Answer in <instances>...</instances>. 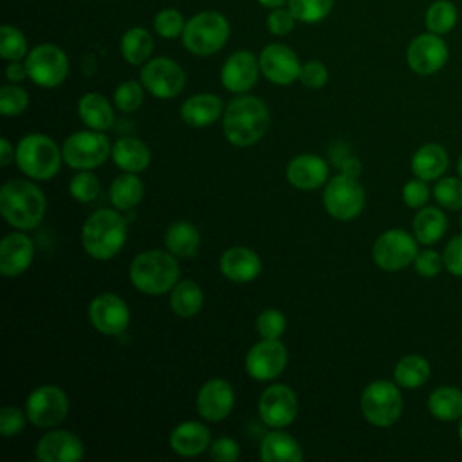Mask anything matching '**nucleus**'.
<instances>
[{"label":"nucleus","mask_w":462,"mask_h":462,"mask_svg":"<svg viewBox=\"0 0 462 462\" xmlns=\"http://www.w3.org/2000/svg\"><path fill=\"white\" fill-rule=\"evenodd\" d=\"M397 383L384 379L372 381L361 393V411L377 428H388L401 419L404 401Z\"/></svg>","instance_id":"0eeeda50"},{"label":"nucleus","mask_w":462,"mask_h":462,"mask_svg":"<svg viewBox=\"0 0 462 462\" xmlns=\"http://www.w3.org/2000/svg\"><path fill=\"white\" fill-rule=\"evenodd\" d=\"M260 5L267 7V9H274V7H282L285 5L289 0H256Z\"/></svg>","instance_id":"bf43d9fd"},{"label":"nucleus","mask_w":462,"mask_h":462,"mask_svg":"<svg viewBox=\"0 0 462 462\" xmlns=\"http://www.w3.org/2000/svg\"><path fill=\"white\" fill-rule=\"evenodd\" d=\"M27 420V413L18 410L16 406H4L0 410V433L2 437L18 435Z\"/></svg>","instance_id":"603ef678"},{"label":"nucleus","mask_w":462,"mask_h":462,"mask_svg":"<svg viewBox=\"0 0 462 462\" xmlns=\"http://www.w3.org/2000/svg\"><path fill=\"white\" fill-rule=\"evenodd\" d=\"M457 173L458 177H462V155L458 157V162H457Z\"/></svg>","instance_id":"052dcab7"},{"label":"nucleus","mask_w":462,"mask_h":462,"mask_svg":"<svg viewBox=\"0 0 462 462\" xmlns=\"http://www.w3.org/2000/svg\"><path fill=\"white\" fill-rule=\"evenodd\" d=\"M170 251L150 249L139 253L130 263V282L134 287L148 296H161L170 292L179 280L180 269Z\"/></svg>","instance_id":"20e7f679"},{"label":"nucleus","mask_w":462,"mask_h":462,"mask_svg":"<svg viewBox=\"0 0 462 462\" xmlns=\"http://www.w3.org/2000/svg\"><path fill=\"white\" fill-rule=\"evenodd\" d=\"M143 195H144L143 180L135 173H128V171L116 177L108 189L112 206L116 209H123V211L135 208L141 202Z\"/></svg>","instance_id":"f704fd0d"},{"label":"nucleus","mask_w":462,"mask_h":462,"mask_svg":"<svg viewBox=\"0 0 462 462\" xmlns=\"http://www.w3.org/2000/svg\"><path fill=\"white\" fill-rule=\"evenodd\" d=\"M29 106V94L16 83L4 85L0 88V112L7 117L20 116Z\"/></svg>","instance_id":"a18cd8bd"},{"label":"nucleus","mask_w":462,"mask_h":462,"mask_svg":"<svg viewBox=\"0 0 462 462\" xmlns=\"http://www.w3.org/2000/svg\"><path fill=\"white\" fill-rule=\"evenodd\" d=\"M458 439H460V442H462V419L458 420Z\"/></svg>","instance_id":"680f3d73"},{"label":"nucleus","mask_w":462,"mask_h":462,"mask_svg":"<svg viewBox=\"0 0 462 462\" xmlns=\"http://www.w3.org/2000/svg\"><path fill=\"white\" fill-rule=\"evenodd\" d=\"M78 114H79V119L90 130L103 132L114 125V108L110 101L97 92H88L79 97Z\"/></svg>","instance_id":"2f4dec72"},{"label":"nucleus","mask_w":462,"mask_h":462,"mask_svg":"<svg viewBox=\"0 0 462 462\" xmlns=\"http://www.w3.org/2000/svg\"><path fill=\"white\" fill-rule=\"evenodd\" d=\"M419 253V240L404 229H388L372 245V258L384 271H401L413 263Z\"/></svg>","instance_id":"9d476101"},{"label":"nucleus","mask_w":462,"mask_h":462,"mask_svg":"<svg viewBox=\"0 0 462 462\" xmlns=\"http://www.w3.org/2000/svg\"><path fill=\"white\" fill-rule=\"evenodd\" d=\"M63 161L76 170L101 166L112 155L110 139L99 130H83L69 135L61 146Z\"/></svg>","instance_id":"6e6552de"},{"label":"nucleus","mask_w":462,"mask_h":462,"mask_svg":"<svg viewBox=\"0 0 462 462\" xmlns=\"http://www.w3.org/2000/svg\"><path fill=\"white\" fill-rule=\"evenodd\" d=\"M29 79L43 88L61 85L69 74V58L54 43L34 45L25 56Z\"/></svg>","instance_id":"9b49d317"},{"label":"nucleus","mask_w":462,"mask_h":462,"mask_svg":"<svg viewBox=\"0 0 462 462\" xmlns=\"http://www.w3.org/2000/svg\"><path fill=\"white\" fill-rule=\"evenodd\" d=\"M16 157L14 146L9 143V139H0V164L7 166Z\"/></svg>","instance_id":"13d9d810"},{"label":"nucleus","mask_w":462,"mask_h":462,"mask_svg":"<svg viewBox=\"0 0 462 462\" xmlns=\"http://www.w3.org/2000/svg\"><path fill=\"white\" fill-rule=\"evenodd\" d=\"M260 458L263 462H298L303 458V451L294 437L274 428L262 439Z\"/></svg>","instance_id":"c85d7f7f"},{"label":"nucleus","mask_w":462,"mask_h":462,"mask_svg":"<svg viewBox=\"0 0 462 462\" xmlns=\"http://www.w3.org/2000/svg\"><path fill=\"white\" fill-rule=\"evenodd\" d=\"M238 455H240V448L229 437H218L209 444V457L217 462H235Z\"/></svg>","instance_id":"5fc2aeb1"},{"label":"nucleus","mask_w":462,"mask_h":462,"mask_svg":"<svg viewBox=\"0 0 462 462\" xmlns=\"http://www.w3.org/2000/svg\"><path fill=\"white\" fill-rule=\"evenodd\" d=\"M153 51V38L144 27H130L121 36V54L130 65H144Z\"/></svg>","instance_id":"e433bc0d"},{"label":"nucleus","mask_w":462,"mask_h":462,"mask_svg":"<svg viewBox=\"0 0 462 462\" xmlns=\"http://www.w3.org/2000/svg\"><path fill=\"white\" fill-rule=\"evenodd\" d=\"M186 27V20L180 14V11L173 9V7H166L161 9L155 16H153V29L155 32L164 38V40H171L177 36H182V31Z\"/></svg>","instance_id":"37998d69"},{"label":"nucleus","mask_w":462,"mask_h":462,"mask_svg":"<svg viewBox=\"0 0 462 462\" xmlns=\"http://www.w3.org/2000/svg\"><path fill=\"white\" fill-rule=\"evenodd\" d=\"M34 455L40 462H78L85 455L81 439L65 430H52L40 437Z\"/></svg>","instance_id":"412c9836"},{"label":"nucleus","mask_w":462,"mask_h":462,"mask_svg":"<svg viewBox=\"0 0 462 462\" xmlns=\"http://www.w3.org/2000/svg\"><path fill=\"white\" fill-rule=\"evenodd\" d=\"M211 435L209 430L197 420H188L179 424L170 433V448L180 457H195L209 449Z\"/></svg>","instance_id":"393cba45"},{"label":"nucleus","mask_w":462,"mask_h":462,"mask_svg":"<svg viewBox=\"0 0 462 462\" xmlns=\"http://www.w3.org/2000/svg\"><path fill=\"white\" fill-rule=\"evenodd\" d=\"M433 199L444 209H462V177L442 175L433 186Z\"/></svg>","instance_id":"ea45409f"},{"label":"nucleus","mask_w":462,"mask_h":462,"mask_svg":"<svg viewBox=\"0 0 462 462\" xmlns=\"http://www.w3.org/2000/svg\"><path fill=\"white\" fill-rule=\"evenodd\" d=\"M235 404V392L229 381L226 379H209L206 381L197 393V411L202 419L209 422L224 420Z\"/></svg>","instance_id":"6ab92c4d"},{"label":"nucleus","mask_w":462,"mask_h":462,"mask_svg":"<svg viewBox=\"0 0 462 462\" xmlns=\"http://www.w3.org/2000/svg\"><path fill=\"white\" fill-rule=\"evenodd\" d=\"M69 191L78 202H92L101 193V184L94 173L88 170H79L69 182Z\"/></svg>","instance_id":"79ce46f5"},{"label":"nucleus","mask_w":462,"mask_h":462,"mask_svg":"<svg viewBox=\"0 0 462 462\" xmlns=\"http://www.w3.org/2000/svg\"><path fill=\"white\" fill-rule=\"evenodd\" d=\"M47 200L43 191L25 179L7 180L0 189V211L5 222L16 229L36 227L45 215Z\"/></svg>","instance_id":"f03ea898"},{"label":"nucleus","mask_w":462,"mask_h":462,"mask_svg":"<svg viewBox=\"0 0 462 462\" xmlns=\"http://www.w3.org/2000/svg\"><path fill=\"white\" fill-rule=\"evenodd\" d=\"M260 70L274 85H289L300 78L298 54L285 43H269L260 52Z\"/></svg>","instance_id":"a211bd4d"},{"label":"nucleus","mask_w":462,"mask_h":462,"mask_svg":"<svg viewBox=\"0 0 462 462\" xmlns=\"http://www.w3.org/2000/svg\"><path fill=\"white\" fill-rule=\"evenodd\" d=\"M428 411L440 422L462 419V390L451 384L437 386L428 397Z\"/></svg>","instance_id":"7c9ffc66"},{"label":"nucleus","mask_w":462,"mask_h":462,"mask_svg":"<svg viewBox=\"0 0 462 462\" xmlns=\"http://www.w3.org/2000/svg\"><path fill=\"white\" fill-rule=\"evenodd\" d=\"M63 153L58 144L43 134H29L16 144V164L18 168L34 180L52 179L61 164Z\"/></svg>","instance_id":"423d86ee"},{"label":"nucleus","mask_w":462,"mask_h":462,"mask_svg":"<svg viewBox=\"0 0 462 462\" xmlns=\"http://www.w3.org/2000/svg\"><path fill=\"white\" fill-rule=\"evenodd\" d=\"M164 244L166 249L180 258H188L193 256L199 251L200 245V233L199 229L186 220H179L173 222L164 235Z\"/></svg>","instance_id":"473e14b6"},{"label":"nucleus","mask_w":462,"mask_h":462,"mask_svg":"<svg viewBox=\"0 0 462 462\" xmlns=\"http://www.w3.org/2000/svg\"><path fill=\"white\" fill-rule=\"evenodd\" d=\"M460 227H462V215H460Z\"/></svg>","instance_id":"e2e57ef3"},{"label":"nucleus","mask_w":462,"mask_h":462,"mask_svg":"<svg viewBox=\"0 0 462 462\" xmlns=\"http://www.w3.org/2000/svg\"><path fill=\"white\" fill-rule=\"evenodd\" d=\"M25 413L31 424L38 428H52L65 420L69 413V399L60 386L43 384L29 393Z\"/></svg>","instance_id":"ddd939ff"},{"label":"nucleus","mask_w":462,"mask_h":462,"mask_svg":"<svg viewBox=\"0 0 462 462\" xmlns=\"http://www.w3.org/2000/svg\"><path fill=\"white\" fill-rule=\"evenodd\" d=\"M34 256V244L25 233H9L0 244V271L7 278L20 276L29 269Z\"/></svg>","instance_id":"4be33fe9"},{"label":"nucleus","mask_w":462,"mask_h":462,"mask_svg":"<svg viewBox=\"0 0 462 462\" xmlns=\"http://www.w3.org/2000/svg\"><path fill=\"white\" fill-rule=\"evenodd\" d=\"M449 51L440 34L422 32L415 36L406 49V63L419 76L439 72L448 61Z\"/></svg>","instance_id":"4468645a"},{"label":"nucleus","mask_w":462,"mask_h":462,"mask_svg":"<svg viewBox=\"0 0 462 462\" xmlns=\"http://www.w3.org/2000/svg\"><path fill=\"white\" fill-rule=\"evenodd\" d=\"M337 164H339L341 173H345V175L357 177V175L361 173V162H359L356 157H352V155H346V157L341 159Z\"/></svg>","instance_id":"4d7b16f0"},{"label":"nucleus","mask_w":462,"mask_h":462,"mask_svg":"<svg viewBox=\"0 0 462 462\" xmlns=\"http://www.w3.org/2000/svg\"><path fill=\"white\" fill-rule=\"evenodd\" d=\"M260 419L269 428L289 426L298 413L296 393L287 384H273L263 390L258 401Z\"/></svg>","instance_id":"f3484780"},{"label":"nucleus","mask_w":462,"mask_h":462,"mask_svg":"<svg viewBox=\"0 0 462 462\" xmlns=\"http://www.w3.org/2000/svg\"><path fill=\"white\" fill-rule=\"evenodd\" d=\"M442 260H444V269L457 276L462 278V233L453 236L448 245L442 251Z\"/></svg>","instance_id":"864d4df0"},{"label":"nucleus","mask_w":462,"mask_h":462,"mask_svg":"<svg viewBox=\"0 0 462 462\" xmlns=\"http://www.w3.org/2000/svg\"><path fill=\"white\" fill-rule=\"evenodd\" d=\"M285 327H287V319L283 312L276 309H265L256 318V332L263 339H280L282 334L285 332Z\"/></svg>","instance_id":"49530a36"},{"label":"nucleus","mask_w":462,"mask_h":462,"mask_svg":"<svg viewBox=\"0 0 462 462\" xmlns=\"http://www.w3.org/2000/svg\"><path fill=\"white\" fill-rule=\"evenodd\" d=\"M260 72V61L253 52L236 51L224 61L220 70V81L226 90L244 94L254 87Z\"/></svg>","instance_id":"aec40b11"},{"label":"nucleus","mask_w":462,"mask_h":462,"mask_svg":"<svg viewBox=\"0 0 462 462\" xmlns=\"http://www.w3.org/2000/svg\"><path fill=\"white\" fill-rule=\"evenodd\" d=\"M204 303V292L200 285L193 280L179 282L170 294V307L179 318L195 316Z\"/></svg>","instance_id":"c9c22d12"},{"label":"nucleus","mask_w":462,"mask_h":462,"mask_svg":"<svg viewBox=\"0 0 462 462\" xmlns=\"http://www.w3.org/2000/svg\"><path fill=\"white\" fill-rule=\"evenodd\" d=\"M457 20H458V11L451 0L431 2L430 7L426 9V16H424L426 29L430 32H435L440 36L449 32L457 25Z\"/></svg>","instance_id":"4c0bfd02"},{"label":"nucleus","mask_w":462,"mask_h":462,"mask_svg":"<svg viewBox=\"0 0 462 462\" xmlns=\"http://www.w3.org/2000/svg\"><path fill=\"white\" fill-rule=\"evenodd\" d=\"M139 81L153 97L171 99L182 92L186 85V74L177 61L166 56H159L148 60L143 65Z\"/></svg>","instance_id":"f8f14e48"},{"label":"nucleus","mask_w":462,"mask_h":462,"mask_svg":"<svg viewBox=\"0 0 462 462\" xmlns=\"http://www.w3.org/2000/svg\"><path fill=\"white\" fill-rule=\"evenodd\" d=\"M227 18L218 11H202L193 14L182 31V45L195 56H209L220 51L229 38Z\"/></svg>","instance_id":"39448f33"},{"label":"nucleus","mask_w":462,"mask_h":462,"mask_svg":"<svg viewBox=\"0 0 462 462\" xmlns=\"http://www.w3.org/2000/svg\"><path fill=\"white\" fill-rule=\"evenodd\" d=\"M222 99L215 94L202 92L188 97L180 106V119L189 126H208L222 116Z\"/></svg>","instance_id":"bb28decb"},{"label":"nucleus","mask_w":462,"mask_h":462,"mask_svg":"<svg viewBox=\"0 0 462 462\" xmlns=\"http://www.w3.org/2000/svg\"><path fill=\"white\" fill-rule=\"evenodd\" d=\"M220 271L227 280L235 283H247L260 274L262 260L253 249L235 245L224 251L220 256Z\"/></svg>","instance_id":"b1692460"},{"label":"nucleus","mask_w":462,"mask_h":462,"mask_svg":"<svg viewBox=\"0 0 462 462\" xmlns=\"http://www.w3.org/2000/svg\"><path fill=\"white\" fill-rule=\"evenodd\" d=\"M5 78H7L9 83H20V81H23L25 78H29L25 61H23V63H20V61H9V65H7V69H5Z\"/></svg>","instance_id":"6e6d98bb"},{"label":"nucleus","mask_w":462,"mask_h":462,"mask_svg":"<svg viewBox=\"0 0 462 462\" xmlns=\"http://www.w3.org/2000/svg\"><path fill=\"white\" fill-rule=\"evenodd\" d=\"M29 54L25 34L9 23L0 27V56L7 61H20Z\"/></svg>","instance_id":"58836bf2"},{"label":"nucleus","mask_w":462,"mask_h":462,"mask_svg":"<svg viewBox=\"0 0 462 462\" xmlns=\"http://www.w3.org/2000/svg\"><path fill=\"white\" fill-rule=\"evenodd\" d=\"M287 348L280 339H263L254 343L245 356V370L254 381H271L278 377L287 365Z\"/></svg>","instance_id":"2eb2a0df"},{"label":"nucleus","mask_w":462,"mask_h":462,"mask_svg":"<svg viewBox=\"0 0 462 462\" xmlns=\"http://www.w3.org/2000/svg\"><path fill=\"white\" fill-rule=\"evenodd\" d=\"M88 318L94 328L105 336H117L126 330L130 323V310L123 298L103 292L88 305Z\"/></svg>","instance_id":"dca6fc26"},{"label":"nucleus","mask_w":462,"mask_h":462,"mask_svg":"<svg viewBox=\"0 0 462 462\" xmlns=\"http://www.w3.org/2000/svg\"><path fill=\"white\" fill-rule=\"evenodd\" d=\"M431 368L426 357L419 354H408L401 357L393 368V381L406 390L419 388L430 379Z\"/></svg>","instance_id":"72a5a7b5"},{"label":"nucleus","mask_w":462,"mask_h":462,"mask_svg":"<svg viewBox=\"0 0 462 462\" xmlns=\"http://www.w3.org/2000/svg\"><path fill=\"white\" fill-rule=\"evenodd\" d=\"M430 199V188H428V182L415 177L411 180H408L402 188V200L408 208L411 209H420L426 206Z\"/></svg>","instance_id":"8fccbe9b"},{"label":"nucleus","mask_w":462,"mask_h":462,"mask_svg":"<svg viewBox=\"0 0 462 462\" xmlns=\"http://www.w3.org/2000/svg\"><path fill=\"white\" fill-rule=\"evenodd\" d=\"M413 267L422 278H435L444 269V260L440 253L426 247L417 253L413 260Z\"/></svg>","instance_id":"de8ad7c7"},{"label":"nucleus","mask_w":462,"mask_h":462,"mask_svg":"<svg viewBox=\"0 0 462 462\" xmlns=\"http://www.w3.org/2000/svg\"><path fill=\"white\" fill-rule=\"evenodd\" d=\"M323 206L336 220H354L365 208V189L357 177L334 175L325 186Z\"/></svg>","instance_id":"1a4fd4ad"},{"label":"nucleus","mask_w":462,"mask_h":462,"mask_svg":"<svg viewBox=\"0 0 462 462\" xmlns=\"http://www.w3.org/2000/svg\"><path fill=\"white\" fill-rule=\"evenodd\" d=\"M144 90L146 88L143 87L141 81H135V79L123 81L114 90V103L123 112H134V110H137L143 105Z\"/></svg>","instance_id":"c03bdc74"},{"label":"nucleus","mask_w":462,"mask_h":462,"mask_svg":"<svg viewBox=\"0 0 462 462\" xmlns=\"http://www.w3.org/2000/svg\"><path fill=\"white\" fill-rule=\"evenodd\" d=\"M411 229L419 244L433 245L448 231V218L439 206H424L417 211L411 222Z\"/></svg>","instance_id":"c756f323"},{"label":"nucleus","mask_w":462,"mask_h":462,"mask_svg":"<svg viewBox=\"0 0 462 462\" xmlns=\"http://www.w3.org/2000/svg\"><path fill=\"white\" fill-rule=\"evenodd\" d=\"M269 126L267 105L254 96L235 97L222 114L226 139L235 146H253Z\"/></svg>","instance_id":"f257e3e1"},{"label":"nucleus","mask_w":462,"mask_h":462,"mask_svg":"<svg viewBox=\"0 0 462 462\" xmlns=\"http://www.w3.org/2000/svg\"><path fill=\"white\" fill-rule=\"evenodd\" d=\"M150 148L137 137H121L112 144V161L128 173L144 171L150 164Z\"/></svg>","instance_id":"cd10ccee"},{"label":"nucleus","mask_w":462,"mask_h":462,"mask_svg":"<svg viewBox=\"0 0 462 462\" xmlns=\"http://www.w3.org/2000/svg\"><path fill=\"white\" fill-rule=\"evenodd\" d=\"M285 175L294 188L303 191H312L327 182L328 164L318 155L301 153L289 161Z\"/></svg>","instance_id":"5701e85b"},{"label":"nucleus","mask_w":462,"mask_h":462,"mask_svg":"<svg viewBox=\"0 0 462 462\" xmlns=\"http://www.w3.org/2000/svg\"><path fill=\"white\" fill-rule=\"evenodd\" d=\"M298 20L294 18V14L291 13L289 7H274L269 11L267 14V20H265V25H267V31L274 36H285L289 34L292 29H294V23Z\"/></svg>","instance_id":"09e8293b"},{"label":"nucleus","mask_w":462,"mask_h":462,"mask_svg":"<svg viewBox=\"0 0 462 462\" xmlns=\"http://www.w3.org/2000/svg\"><path fill=\"white\" fill-rule=\"evenodd\" d=\"M287 7L298 22L318 23L330 14L334 0H289Z\"/></svg>","instance_id":"a19ab883"},{"label":"nucleus","mask_w":462,"mask_h":462,"mask_svg":"<svg viewBox=\"0 0 462 462\" xmlns=\"http://www.w3.org/2000/svg\"><path fill=\"white\" fill-rule=\"evenodd\" d=\"M298 79L307 88H321L328 81V70H327V67L321 61L310 60V61L301 65Z\"/></svg>","instance_id":"3c124183"},{"label":"nucleus","mask_w":462,"mask_h":462,"mask_svg":"<svg viewBox=\"0 0 462 462\" xmlns=\"http://www.w3.org/2000/svg\"><path fill=\"white\" fill-rule=\"evenodd\" d=\"M126 220L116 209L94 211L81 227V245L96 260L114 258L126 242Z\"/></svg>","instance_id":"7ed1b4c3"},{"label":"nucleus","mask_w":462,"mask_h":462,"mask_svg":"<svg viewBox=\"0 0 462 462\" xmlns=\"http://www.w3.org/2000/svg\"><path fill=\"white\" fill-rule=\"evenodd\" d=\"M449 166V155L439 143H426L415 150L411 157V171L415 177L430 182L440 179Z\"/></svg>","instance_id":"a878e982"}]
</instances>
